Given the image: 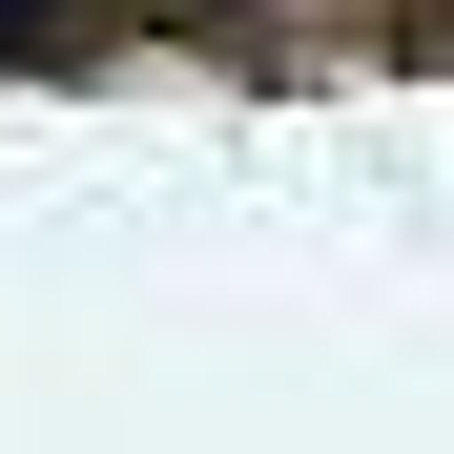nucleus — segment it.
Wrapping results in <instances>:
<instances>
[{
	"instance_id": "f257e3e1",
	"label": "nucleus",
	"mask_w": 454,
	"mask_h": 454,
	"mask_svg": "<svg viewBox=\"0 0 454 454\" xmlns=\"http://www.w3.org/2000/svg\"><path fill=\"white\" fill-rule=\"evenodd\" d=\"M62 21H83V0H0V42H62Z\"/></svg>"
}]
</instances>
